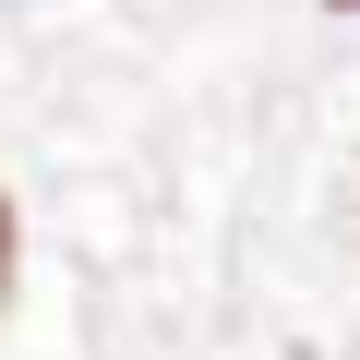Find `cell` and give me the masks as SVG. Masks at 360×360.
Wrapping results in <instances>:
<instances>
[{
  "label": "cell",
  "instance_id": "cell-2",
  "mask_svg": "<svg viewBox=\"0 0 360 360\" xmlns=\"http://www.w3.org/2000/svg\"><path fill=\"white\" fill-rule=\"evenodd\" d=\"M336 13H360V0H336Z\"/></svg>",
  "mask_w": 360,
  "mask_h": 360
},
{
  "label": "cell",
  "instance_id": "cell-1",
  "mask_svg": "<svg viewBox=\"0 0 360 360\" xmlns=\"http://www.w3.org/2000/svg\"><path fill=\"white\" fill-rule=\"evenodd\" d=\"M0 276H13V205H0Z\"/></svg>",
  "mask_w": 360,
  "mask_h": 360
}]
</instances>
